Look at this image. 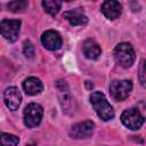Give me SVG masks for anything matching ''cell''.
<instances>
[{
  "instance_id": "15",
  "label": "cell",
  "mask_w": 146,
  "mask_h": 146,
  "mask_svg": "<svg viewBox=\"0 0 146 146\" xmlns=\"http://www.w3.org/2000/svg\"><path fill=\"white\" fill-rule=\"evenodd\" d=\"M42 6L48 14H50L51 16H55L59 11L62 7V2L58 0H44L42 1Z\"/></svg>"
},
{
  "instance_id": "1",
  "label": "cell",
  "mask_w": 146,
  "mask_h": 146,
  "mask_svg": "<svg viewBox=\"0 0 146 146\" xmlns=\"http://www.w3.org/2000/svg\"><path fill=\"white\" fill-rule=\"evenodd\" d=\"M90 103L94 106V110L96 111L97 115L103 120V121H108L113 119L114 116V111L112 105L107 102L105 95L100 91H94L90 95Z\"/></svg>"
},
{
  "instance_id": "4",
  "label": "cell",
  "mask_w": 146,
  "mask_h": 146,
  "mask_svg": "<svg viewBox=\"0 0 146 146\" xmlns=\"http://www.w3.org/2000/svg\"><path fill=\"white\" fill-rule=\"evenodd\" d=\"M132 89V83L129 80H114L110 83V92L111 96L115 99V100H124L130 91Z\"/></svg>"
},
{
  "instance_id": "7",
  "label": "cell",
  "mask_w": 146,
  "mask_h": 146,
  "mask_svg": "<svg viewBox=\"0 0 146 146\" xmlns=\"http://www.w3.org/2000/svg\"><path fill=\"white\" fill-rule=\"evenodd\" d=\"M1 34L2 36L8 40L9 42L16 41L19 29H21V21L19 19H2L0 23Z\"/></svg>"
},
{
  "instance_id": "3",
  "label": "cell",
  "mask_w": 146,
  "mask_h": 146,
  "mask_svg": "<svg viewBox=\"0 0 146 146\" xmlns=\"http://www.w3.org/2000/svg\"><path fill=\"white\" fill-rule=\"evenodd\" d=\"M43 115L41 105L36 103H30L24 110V123L29 128H34L40 124Z\"/></svg>"
},
{
  "instance_id": "9",
  "label": "cell",
  "mask_w": 146,
  "mask_h": 146,
  "mask_svg": "<svg viewBox=\"0 0 146 146\" xmlns=\"http://www.w3.org/2000/svg\"><path fill=\"white\" fill-rule=\"evenodd\" d=\"M3 100L6 106L11 110V111H16L18 108V106L21 105L22 102V96L21 92L18 91L17 88L15 87H9L5 90L3 92Z\"/></svg>"
},
{
  "instance_id": "12",
  "label": "cell",
  "mask_w": 146,
  "mask_h": 146,
  "mask_svg": "<svg viewBox=\"0 0 146 146\" xmlns=\"http://www.w3.org/2000/svg\"><path fill=\"white\" fill-rule=\"evenodd\" d=\"M121 11H122V7L119 1L108 0V1L103 2V5H102V13L108 19L117 18L121 15Z\"/></svg>"
},
{
  "instance_id": "2",
  "label": "cell",
  "mask_w": 146,
  "mask_h": 146,
  "mask_svg": "<svg viewBox=\"0 0 146 146\" xmlns=\"http://www.w3.org/2000/svg\"><path fill=\"white\" fill-rule=\"evenodd\" d=\"M113 55H114L115 62L124 68H128V67L132 66V64L135 62V58H136L135 50H133L132 46L128 42L119 43L114 48Z\"/></svg>"
},
{
  "instance_id": "11",
  "label": "cell",
  "mask_w": 146,
  "mask_h": 146,
  "mask_svg": "<svg viewBox=\"0 0 146 146\" xmlns=\"http://www.w3.org/2000/svg\"><path fill=\"white\" fill-rule=\"evenodd\" d=\"M63 17L70 22L71 25L73 26H79V25H86L88 23L87 16L83 14L82 8H75L67 10L63 14Z\"/></svg>"
},
{
  "instance_id": "20",
  "label": "cell",
  "mask_w": 146,
  "mask_h": 146,
  "mask_svg": "<svg viewBox=\"0 0 146 146\" xmlns=\"http://www.w3.org/2000/svg\"><path fill=\"white\" fill-rule=\"evenodd\" d=\"M86 84H87V87H88V88H92V83L90 84V83H89V81H87V82H86Z\"/></svg>"
},
{
  "instance_id": "19",
  "label": "cell",
  "mask_w": 146,
  "mask_h": 146,
  "mask_svg": "<svg viewBox=\"0 0 146 146\" xmlns=\"http://www.w3.org/2000/svg\"><path fill=\"white\" fill-rule=\"evenodd\" d=\"M23 52L26 58H33L34 56V47L30 41H25L23 44Z\"/></svg>"
},
{
  "instance_id": "6",
  "label": "cell",
  "mask_w": 146,
  "mask_h": 146,
  "mask_svg": "<svg viewBox=\"0 0 146 146\" xmlns=\"http://www.w3.org/2000/svg\"><path fill=\"white\" fill-rule=\"evenodd\" d=\"M56 88L58 91V98H59V103L60 106L63 108V111H65L66 113H71L73 111V98L70 94V89L66 83V81L64 80H59L56 82Z\"/></svg>"
},
{
  "instance_id": "21",
  "label": "cell",
  "mask_w": 146,
  "mask_h": 146,
  "mask_svg": "<svg viewBox=\"0 0 146 146\" xmlns=\"http://www.w3.org/2000/svg\"><path fill=\"white\" fill-rule=\"evenodd\" d=\"M27 146H35V145H27Z\"/></svg>"
},
{
  "instance_id": "16",
  "label": "cell",
  "mask_w": 146,
  "mask_h": 146,
  "mask_svg": "<svg viewBox=\"0 0 146 146\" xmlns=\"http://www.w3.org/2000/svg\"><path fill=\"white\" fill-rule=\"evenodd\" d=\"M19 141V138L14 136V135H10V133H1V137H0V143H1V146H16Z\"/></svg>"
},
{
  "instance_id": "14",
  "label": "cell",
  "mask_w": 146,
  "mask_h": 146,
  "mask_svg": "<svg viewBox=\"0 0 146 146\" xmlns=\"http://www.w3.org/2000/svg\"><path fill=\"white\" fill-rule=\"evenodd\" d=\"M23 89L27 95H36L40 94L43 89V86L41 83V81L38 78L34 76H30L27 78L24 82H23Z\"/></svg>"
},
{
  "instance_id": "17",
  "label": "cell",
  "mask_w": 146,
  "mask_h": 146,
  "mask_svg": "<svg viewBox=\"0 0 146 146\" xmlns=\"http://www.w3.org/2000/svg\"><path fill=\"white\" fill-rule=\"evenodd\" d=\"M138 79L140 84L146 88V59H141L139 64V70H138Z\"/></svg>"
},
{
  "instance_id": "8",
  "label": "cell",
  "mask_w": 146,
  "mask_h": 146,
  "mask_svg": "<svg viewBox=\"0 0 146 146\" xmlns=\"http://www.w3.org/2000/svg\"><path fill=\"white\" fill-rule=\"evenodd\" d=\"M94 130H95V123L92 121L87 120V121H82L73 124L70 130V135L73 138L81 139V138L90 137L94 133Z\"/></svg>"
},
{
  "instance_id": "5",
  "label": "cell",
  "mask_w": 146,
  "mask_h": 146,
  "mask_svg": "<svg viewBox=\"0 0 146 146\" xmlns=\"http://www.w3.org/2000/svg\"><path fill=\"white\" fill-rule=\"evenodd\" d=\"M121 121L127 128L137 130L143 125L145 119L137 108H129L121 114Z\"/></svg>"
},
{
  "instance_id": "18",
  "label": "cell",
  "mask_w": 146,
  "mask_h": 146,
  "mask_svg": "<svg viewBox=\"0 0 146 146\" xmlns=\"http://www.w3.org/2000/svg\"><path fill=\"white\" fill-rule=\"evenodd\" d=\"M7 7L10 11H14V13L22 11L23 9H25L27 7V1H21V0L19 1H10V2H8Z\"/></svg>"
},
{
  "instance_id": "13",
  "label": "cell",
  "mask_w": 146,
  "mask_h": 146,
  "mask_svg": "<svg viewBox=\"0 0 146 146\" xmlns=\"http://www.w3.org/2000/svg\"><path fill=\"white\" fill-rule=\"evenodd\" d=\"M82 51L84 54V56L89 59H96L99 55H100V47L99 44L92 40V39H88L83 42L82 46Z\"/></svg>"
},
{
  "instance_id": "10",
  "label": "cell",
  "mask_w": 146,
  "mask_h": 146,
  "mask_svg": "<svg viewBox=\"0 0 146 146\" xmlns=\"http://www.w3.org/2000/svg\"><path fill=\"white\" fill-rule=\"evenodd\" d=\"M41 42L44 46V48L49 50H56L62 46V38L56 31L48 30L42 34Z\"/></svg>"
}]
</instances>
